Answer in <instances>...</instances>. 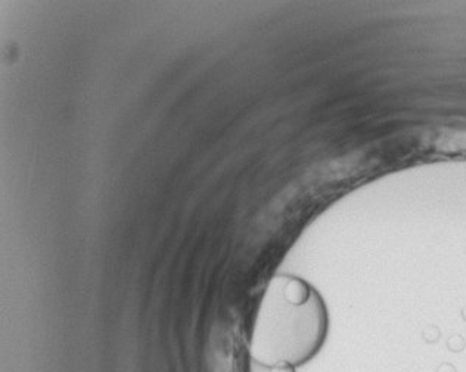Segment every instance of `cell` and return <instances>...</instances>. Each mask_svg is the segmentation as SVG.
<instances>
[{
  "label": "cell",
  "mask_w": 466,
  "mask_h": 372,
  "mask_svg": "<svg viewBox=\"0 0 466 372\" xmlns=\"http://www.w3.org/2000/svg\"><path fill=\"white\" fill-rule=\"evenodd\" d=\"M328 325V310L314 287L292 275H276L257 310L249 356L272 370L301 367L322 349Z\"/></svg>",
  "instance_id": "obj_1"
},
{
  "label": "cell",
  "mask_w": 466,
  "mask_h": 372,
  "mask_svg": "<svg viewBox=\"0 0 466 372\" xmlns=\"http://www.w3.org/2000/svg\"><path fill=\"white\" fill-rule=\"evenodd\" d=\"M447 347H449L450 352L458 353V352H462V350L465 349V341H464V338H461V337H453V338H450V340L447 341Z\"/></svg>",
  "instance_id": "obj_2"
},
{
  "label": "cell",
  "mask_w": 466,
  "mask_h": 372,
  "mask_svg": "<svg viewBox=\"0 0 466 372\" xmlns=\"http://www.w3.org/2000/svg\"><path fill=\"white\" fill-rule=\"evenodd\" d=\"M435 372H458V370L455 368V365H452L449 362H443V364L438 365V368H437Z\"/></svg>",
  "instance_id": "obj_3"
},
{
  "label": "cell",
  "mask_w": 466,
  "mask_h": 372,
  "mask_svg": "<svg viewBox=\"0 0 466 372\" xmlns=\"http://www.w3.org/2000/svg\"><path fill=\"white\" fill-rule=\"evenodd\" d=\"M272 372H295V368H293V367H290V365H281V367L273 368Z\"/></svg>",
  "instance_id": "obj_4"
}]
</instances>
